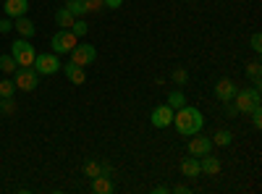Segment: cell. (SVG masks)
<instances>
[{"label": "cell", "instance_id": "8", "mask_svg": "<svg viewBox=\"0 0 262 194\" xmlns=\"http://www.w3.org/2000/svg\"><path fill=\"white\" fill-rule=\"evenodd\" d=\"M212 139L210 137H205V134H191V139H189V155H194V158H202V155H207V153H212Z\"/></svg>", "mask_w": 262, "mask_h": 194}, {"label": "cell", "instance_id": "30", "mask_svg": "<svg viewBox=\"0 0 262 194\" xmlns=\"http://www.w3.org/2000/svg\"><path fill=\"white\" fill-rule=\"evenodd\" d=\"M252 123H254L257 132L262 128V107H254V111H252Z\"/></svg>", "mask_w": 262, "mask_h": 194}, {"label": "cell", "instance_id": "18", "mask_svg": "<svg viewBox=\"0 0 262 194\" xmlns=\"http://www.w3.org/2000/svg\"><path fill=\"white\" fill-rule=\"evenodd\" d=\"M231 142H233V134L228 128H221V132H215V137H212V144H217V147H228Z\"/></svg>", "mask_w": 262, "mask_h": 194}, {"label": "cell", "instance_id": "13", "mask_svg": "<svg viewBox=\"0 0 262 194\" xmlns=\"http://www.w3.org/2000/svg\"><path fill=\"white\" fill-rule=\"evenodd\" d=\"M200 168H202V174H205V176H217L223 165H221V160H217L212 153H207V155L200 158Z\"/></svg>", "mask_w": 262, "mask_h": 194}, {"label": "cell", "instance_id": "11", "mask_svg": "<svg viewBox=\"0 0 262 194\" xmlns=\"http://www.w3.org/2000/svg\"><path fill=\"white\" fill-rule=\"evenodd\" d=\"M60 71L66 74V79H69L71 84H84V81H86V71H84L81 66H76L74 60H69L66 66H60Z\"/></svg>", "mask_w": 262, "mask_h": 194}, {"label": "cell", "instance_id": "23", "mask_svg": "<svg viewBox=\"0 0 262 194\" xmlns=\"http://www.w3.org/2000/svg\"><path fill=\"white\" fill-rule=\"evenodd\" d=\"M13 92H16L13 79H3V81H0V97H13Z\"/></svg>", "mask_w": 262, "mask_h": 194}, {"label": "cell", "instance_id": "24", "mask_svg": "<svg viewBox=\"0 0 262 194\" xmlns=\"http://www.w3.org/2000/svg\"><path fill=\"white\" fill-rule=\"evenodd\" d=\"M71 32H74L76 37H84L86 32H90V27H86V21H84V18H74V24H71Z\"/></svg>", "mask_w": 262, "mask_h": 194}, {"label": "cell", "instance_id": "15", "mask_svg": "<svg viewBox=\"0 0 262 194\" xmlns=\"http://www.w3.org/2000/svg\"><path fill=\"white\" fill-rule=\"evenodd\" d=\"M13 29H16L21 37H24V39H29V37H34V34H37V27L32 24V21H29L27 16H18V18L13 21Z\"/></svg>", "mask_w": 262, "mask_h": 194}, {"label": "cell", "instance_id": "10", "mask_svg": "<svg viewBox=\"0 0 262 194\" xmlns=\"http://www.w3.org/2000/svg\"><path fill=\"white\" fill-rule=\"evenodd\" d=\"M236 84H233V79H217V84H215V97L221 100V102H231L233 100V95H236Z\"/></svg>", "mask_w": 262, "mask_h": 194}, {"label": "cell", "instance_id": "1", "mask_svg": "<svg viewBox=\"0 0 262 194\" xmlns=\"http://www.w3.org/2000/svg\"><path fill=\"white\" fill-rule=\"evenodd\" d=\"M173 126L181 137H191L196 132H202L205 126V116L200 107H191V105H181L176 113H173Z\"/></svg>", "mask_w": 262, "mask_h": 194}, {"label": "cell", "instance_id": "2", "mask_svg": "<svg viewBox=\"0 0 262 194\" xmlns=\"http://www.w3.org/2000/svg\"><path fill=\"white\" fill-rule=\"evenodd\" d=\"M11 55H13L18 69H32L34 66V58H37V50L32 48L29 39L21 37V39H16L13 45H11Z\"/></svg>", "mask_w": 262, "mask_h": 194}, {"label": "cell", "instance_id": "28", "mask_svg": "<svg viewBox=\"0 0 262 194\" xmlns=\"http://www.w3.org/2000/svg\"><path fill=\"white\" fill-rule=\"evenodd\" d=\"M173 81H176L179 87H181V84H186L189 81V71L186 69H176V71H173Z\"/></svg>", "mask_w": 262, "mask_h": 194}, {"label": "cell", "instance_id": "27", "mask_svg": "<svg viewBox=\"0 0 262 194\" xmlns=\"http://www.w3.org/2000/svg\"><path fill=\"white\" fill-rule=\"evenodd\" d=\"M84 8H86V13H100L105 8V3L102 0H84Z\"/></svg>", "mask_w": 262, "mask_h": 194}, {"label": "cell", "instance_id": "14", "mask_svg": "<svg viewBox=\"0 0 262 194\" xmlns=\"http://www.w3.org/2000/svg\"><path fill=\"white\" fill-rule=\"evenodd\" d=\"M92 191H95V194H113V191H116V184L107 179L105 174H100V176L92 179Z\"/></svg>", "mask_w": 262, "mask_h": 194}, {"label": "cell", "instance_id": "9", "mask_svg": "<svg viewBox=\"0 0 262 194\" xmlns=\"http://www.w3.org/2000/svg\"><path fill=\"white\" fill-rule=\"evenodd\" d=\"M173 107L165 102V105H158V107H152V113H149V121H152V126L155 128H165V126H170L173 123Z\"/></svg>", "mask_w": 262, "mask_h": 194}, {"label": "cell", "instance_id": "35", "mask_svg": "<svg viewBox=\"0 0 262 194\" xmlns=\"http://www.w3.org/2000/svg\"><path fill=\"white\" fill-rule=\"evenodd\" d=\"M152 191H155V194H165V191H170V189H168V186L163 184V186H155V189H152Z\"/></svg>", "mask_w": 262, "mask_h": 194}, {"label": "cell", "instance_id": "20", "mask_svg": "<svg viewBox=\"0 0 262 194\" xmlns=\"http://www.w3.org/2000/svg\"><path fill=\"white\" fill-rule=\"evenodd\" d=\"M0 71H3V74H16L13 55H0Z\"/></svg>", "mask_w": 262, "mask_h": 194}, {"label": "cell", "instance_id": "31", "mask_svg": "<svg viewBox=\"0 0 262 194\" xmlns=\"http://www.w3.org/2000/svg\"><path fill=\"white\" fill-rule=\"evenodd\" d=\"M11 29H13V18H8V16L0 18V34H8Z\"/></svg>", "mask_w": 262, "mask_h": 194}, {"label": "cell", "instance_id": "12", "mask_svg": "<svg viewBox=\"0 0 262 194\" xmlns=\"http://www.w3.org/2000/svg\"><path fill=\"white\" fill-rule=\"evenodd\" d=\"M3 11H6V16H8V18L27 16V11H29V0H6Z\"/></svg>", "mask_w": 262, "mask_h": 194}, {"label": "cell", "instance_id": "17", "mask_svg": "<svg viewBox=\"0 0 262 194\" xmlns=\"http://www.w3.org/2000/svg\"><path fill=\"white\" fill-rule=\"evenodd\" d=\"M74 18H76V16H74V13H71L69 8H66V6L55 11V24H58L60 29H71V24H74Z\"/></svg>", "mask_w": 262, "mask_h": 194}, {"label": "cell", "instance_id": "21", "mask_svg": "<svg viewBox=\"0 0 262 194\" xmlns=\"http://www.w3.org/2000/svg\"><path fill=\"white\" fill-rule=\"evenodd\" d=\"M168 105L173 107V111H179L181 105H186V95L184 92H170L168 95Z\"/></svg>", "mask_w": 262, "mask_h": 194}, {"label": "cell", "instance_id": "6", "mask_svg": "<svg viewBox=\"0 0 262 194\" xmlns=\"http://www.w3.org/2000/svg\"><path fill=\"white\" fill-rule=\"evenodd\" d=\"M95 58H97V50H95V45H90V42H79V45L71 50V60L76 63V66H92L95 63Z\"/></svg>", "mask_w": 262, "mask_h": 194}, {"label": "cell", "instance_id": "33", "mask_svg": "<svg viewBox=\"0 0 262 194\" xmlns=\"http://www.w3.org/2000/svg\"><path fill=\"white\" fill-rule=\"evenodd\" d=\"M105 8H121L123 6V0H102Z\"/></svg>", "mask_w": 262, "mask_h": 194}, {"label": "cell", "instance_id": "25", "mask_svg": "<svg viewBox=\"0 0 262 194\" xmlns=\"http://www.w3.org/2000/svg\"><path fill=\"white\" fill-rule=\"evenodd\" d=\"M0 111H3L6 116H13V113H16V102H13V97H0Z\"/></svg>", "mask_w": 262, "mask_h": 194}, {"label": "cell", "instance_id": "32", "mask_svg": "<svg viewBox=\"0 0 262 194\" xmlns=\"http://www.w3.org/2000/svg\"><path fill=\"white\" fill-rule=\"evenodd\" d=\"M226 116H228V118H236V116H238V111H236L233 102H226Z\"/></svg>", "mask_w": 262, "mask_h": 194}, {"label": "cell", "instance_id": "29", "mask_svg": "<svg viewBox=\"0 0 262 194\" xmlns=\"http://www.w3.org/2000/svg\"><path fill=\"white\" fill-rule=\"evenodd\" d=\"M249 45H252L254 53H262V34H259V32H254V34L249 37Z\"/></svg>", "mask_w": 262, "mask_h": 194}, {"label": "cell", "instance_id": "5", "mask_svg": "<svg viewBox=\"0 0 262 194\" xmlns=\"http://www.w3.org/2000/svg\"><path fill=\"white\" fill-rule=\"evenodd\" d=\"M60 58L55 55V53H39L37 58H34V71L39 74V76H53V74H58L60 71Z\"/></svg>", "mask_w": 262, "mask_h": 194}, {"label": "cell", "instance_id": "16", "mask_svg": "<svg viewBox=\"0 0 262 194\" xmlns=\"http://www.w3.org/2000/svg\"><path fill=\"white\" fill-rule=\"evenodd\" d=\"M181 174L184 176H189V179H196L202 174V168H200V158H194V155H189V158H184L181 160Z\"/></svg>", "mask_w": 262, "mask_h": 194}, {"label": "cell", "instance_id": "3", "mask_svg": "<svg viewBox=\"0 0 262 194\" xmlns=\"http://www.w3.org/2000/svg\"><path fill=\"white\" fill-rule=\"evenodd\" d=\"M236 111L238 113H252L254 107H259V87H252V90H236L233 100Z\"/></svg>", "mask_w": 262, "mask_h": 194}, {"label": "cell", "instance_id": "34", "mask_svg": "<svg viewBox=\"0 0 262 194\" xmlns=\"http://www.w3.org/2000/svg\"><path fill=\"white\" fill-rule=\"evenodd\" d=\"M173 191H176V194H189L191 189H189L186 184H179V186H173Z\"/></svg>", "mask_w": 262, "mask_h": 194}, {"label": "cell", "instance_id": "7", "mask_svg": "<svg viewBox=\"0 0 262 194\" xmlns=\"http://www.w3.org/2000/svg\"><path fill=\"white\" fill-rule=\"evenodd\" d=\"M16 90H21V92H34L37 90V84H39V74L34 71V69H21V71H16Z\"/></svg>", "mask_w": 262, "mask_h": 194}, {"label": "cell", "instance_id": "4", "mask_svg": "<svg viewBox=\"0 0 262 194\" xmlns=\"http://www.w3.org/2000/svg\"><path fill=\"white\" fill-rule=\"evenodd\" d=\"M76 45H79V37H76L71 29H58V32L53 34V39H50V48L55 50V55L71 53Z\"/></svg>", "mask_w": 262, "mask_h": 194}, {"label": "cell", "instance_id": "19", "mask_svg": "<svg viewBox=\"0 0 262 194\" xmlns=\"http://www.w3.org/2000/svg\"><path fill=\"white\" fill-rule=\"evenodd\" d=\"M66 8H69L76 18H81V16H86V8H84V0H69L66 3Z\"/></svg>", "mask_w": 262, "mask_h": 194}, {"label": "cell", "instance_id": "22", "mask_svg": "<svg viewBox=\"0 0 262 194\" xmlns=\"http://www.w3.org/2000/svg\"><path fill=\"white\" fill-rule=\"evenodd\" d=\"M84 174H86V176H92V179L100 176V174H102V163H97V160H86V163H84Z\"/></svg>", "mask_w": 262, "mask_h": 194}, {"label": "cell", "instance_id": "26", "mask_svg": "<svg viewBox=\"0 0 262 194\" xmlns=\"http://www.w3.org/2000/svg\"><path fill=\"white\" fill-rule=\"evenodd\" d=\"M259 71H262V69H259V63H257V60L247 63V74L254 79V87H259Z\"/></svg>", "mask_w": 262, "mask_h": 194}]
</instances>
